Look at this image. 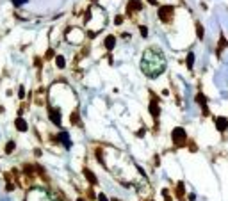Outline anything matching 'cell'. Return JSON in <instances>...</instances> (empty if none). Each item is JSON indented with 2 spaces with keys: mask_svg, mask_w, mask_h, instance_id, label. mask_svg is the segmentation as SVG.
<instances>
[{
  "mask_svg": "<svg viewBox=\"0 0 228 201\" xmlns=\"http://www.w3.org/2000/svg\"><path fill=\"white\" fill-rule=\"evenodd\" d=\"M141 70L150 79L159 77L166 70V57H164V54L157 46L146 48L144 54H143V59H141Z\"/></svg>",
  "mask_w": 228,
  "mask_h": 201,
  "instance_id": "1",
  "label": "cell"
},
{
  "mask_svg": "<svg viewBox=\"0 0 228 201\" xmlns=\"http://www.w3.org/2000/svg\"><path fill=\"white\" fill-rule=\"evenodd\" d=\"M173 13H175L173 5H162V7H159V18L164 23H169L173 20Z\"/></svg>",
  "mask_w": 228,
  "mask_h": 201,
  "instance_id": "2",
  "label": "cell"
},
{
  "mask_svg": "<svg viewBox=\"0 0 228 201\" xmlns=\"http://www.w3.org/2000/svg\"><path fill=\"white\" fill-rule=\"evenodd\" d=\"M171 137H173V142H175L176 146H184V144H185V141H187V135H185V130H184V128H180V126L173 130Z\"/></svg>",
  "mask_w": 228,
  "mask_h": 201,
  "instance_id": "3",
  "label": "cell"
},
{
  "mask_svg": "<svg viewBox=\"0 0 228 201\" xmlns=\"http://www.w3.org/2000/svg\"><path fill=\"white\" fill-rule=\"evenodd\" d=\"M143 9V2L141 0H130L127 4V13H135V11H141Z\"/></svg>",
  "mask_w": 228,
  "mask_h": 201,
  "instance_id": "4",
  "label": "cell"
},
{
  "mask_svg": "<svg viewBox=\"0 0 228 201\" xmlns=\"http://www.w3.org/2000/svg\"><path fill=\"white\" fill-rule=\"evenodd\" d=\"M196 101L201 105V110H203V116H209V107H207V98L201 94V93H198V96H196Z\"/></svg>",
  "mask_w": 228,
  "mask_h": 201,
  "instance_id": "5",
  "label": "cell"
},
{
  "mask_svg": "<svg viewBox=\"0 0 228 201\" xmlns=\"http://www.w3.org/2000/svg\"><path fill=\"white\" fill-rule=\"evenodd\" d=\"M50 119H52V123L54 125H57V126H61V112L59 110H55V109H50Z\"/></svg>",
  "mask_w": 228,
  "mask_h": 201,
  "instance_id": "6",
  "label": "cell"
},
{
  "mask_svg": "<svg viewBox=\"0 0 228 201\" xmlns=\"http://www.w3.org/2000/svg\"><path fill=\"white\" fill-rule=\"evenodd\" d=\"M216 126H217L219 132H225L228 128V119L226 118H217V119H216Z\"/></svg>",
  "mask_w": 228,
  "mask_h": 201,
  "instance_id": "7",
  "label": "cell"
},
{
  "mask_svg": "<svg viewBox=\"0 0 228 201\" xmlns=\"http://www.w3.org/2000/svg\"><path fill=\"white\" fill-rule=\"evenodd\" d=\"M150 112H152V116L157 119L159 118V114H160V109H159V105H157V100L153 98L152 103H150Z\"/></svg>",
  "mask_w": 228,
  "mask_h": 201,
  "instance_id": "8",
  "label": "cell"
},
{
  "mask_svg": "<svg viewBox=\"0 0 228 201\" xmlns=\"http://www.w3.org/2000/svg\"><path fill=\"white\" fill-rule=\"evenodd\" d=\"M84 176L87 178V181L91 183V185H96L98 183V180H96V176L91 173V169H84Z\"/></svg>",
  "mask_w": 228,
  "mask_h": 201,
  "instance_id": "9",
  "label": "cell"
},
{
  "mask_svg": "<svg viewBox=\"0 0 228 201\" xmlns=\"http://www.w3.org/2000/svg\"><path fill=\"white\" fill-rule=\"evenodd\" d=\"M103 45H105V48H107V50H112L114 45H116V38H114V36H107Z\"/></svg>",
  "mask_w": 228,
  "mask_h": 201,
  "instance_id": "10",
  "label": "cell"
},
{
  "mask_svg": "<svg viewBox=\"0 0 228 201\" xmlns=\"http://www.w3.org/2000/svg\"><path fill=\"white\" fill-rule=\"evenodd\" d=\"M14 125H16V128H18L20 132H25V130H27V123H25V121L21 119V118H18Z\"/></svg>",
  "mask_w": 228,
  "mask_h": 201,
  "instance_id": "11",
  "label": "cell"
},
{
  "mask_svg": "<svg viewBox=\"0 0 228 201\" xmlns=\"http://www.w3.org/2000/svg\"><path fill=\"white\" fill-rule=\"evenodd\" d=\"M61 141H62V144H64L66 148H71V142H70V137H68V134H66V132H62V134H61Z\"/></svg>",
  "mask_w": 228,
  "mask_h": 201,
  "instance_id": "12",
  "label": "cell"
},
{
  "mask_svg": "<svg viewBox=\"0 0 228 201\" xmlns=\"http://www.w3.org/2000/svg\"><path fill=\"white\" fill-rule=\"evenodd\" d=\"M192 66H194V54L191 52V54H187V68L192 70Z\"/></svg>",
  "mask_w": 228,
  "mask_h": 201,
  "instance_id": "13",
  "label": "cell"
},
{
  "mask_svg": "<svg viewBox=\"0 0 228 201\" xmlns=\"http://www.w3.org/2000/svg\"><path fill=\"white\" fill-rule=\"evenodd\" d=\"M55 64L59 66V68H64V66H66V60H64V57H62V55H57V57H55Z\"/></svg>",
  "mask_w": 228,
  "mask_h": 201,
  "instance_id": "14",
  "label": "cell"
},
{
  "mask_svg": "<svg viewBox=\"0 0 228 201\" xmlns=\"http://www.w3.org/2000/svg\"><path fill=\"white\" fill-rule=\"evenodd\" d=\"M196 34L200 39H203V25L201 23H196Z\"/></svg>",
  "mask_w": 228,
  "mask_h": 201,
  "instance_id": "15",
  "label": "cell"
},
{
  "mask_svg": "<svg viewBox=\"0 0 228 201\" xmlns=\"http://www.w3.org/2000/svg\"><path fill=\"white\" fill-rule=\"evenodd\" d=\"M13 150H14V141H9L5 144V153H11Z\"/></svg>",
  "mask_w": 228,
  "mask_h": 201,
  "instance_id": "16",
  "label": "cell"
},
{
  "mask_svg": "<svg viewBox=\"0 0 228 201\" xmlns=\"http://www.w3.org/2000/svg\"><path fill=\"white\" fill-rule=\"evenodd\" d=\"M176 196H184V183L176 185Z\"/></svg>",
  "mask_w": 228,
  "mask_h": 201,
  "instance_id": "17",
  "label": "cell"
},
{
  "mask_svg": "<svg viewBox=\"0 0 228 201\" xmlns=\"http://www.w3.org/2000/svg\"><path fill=\"white\" fill-rule=\"evenodd\" d=\"M70 121H71V123H78V112H71V116H70Z\"/></svg>",
  "mask_w": 228,
  "mask_h": 201,
  "instance_id": "18",
  "label": "cell"
},
{
  "mask_svg": "<svg viewBox=\"0 0 228 201\" xmlns=\"http://www.w3.org/2000/svg\"><path fill=\"white\" fill-rule=\"evenodd\" d=\"M225 46H226V39H225V38H221V39H219V46H217V50L221 52V50H223Z\"/></svg>",
  "mask_w": 228,
  "mask_h": 201,
  "instance_id": "19",
  "label": "cell"
},
{
  "mask_svg": "<svg viewBox=\"0 0 228 201\" xmlns=\"http://www.w3.org/2000/svg\"><path fill=\"white\" fill-rule=\"evenodd\" d=\"M139 32H141V36H144V38L148 36V29H146V27H139Z\"/></svg>",
  "mask_w": 228,
  "mask_h": 201,
  "instance_id": "20",
  "label": "cell"
},
{
  "mask_svg": "<svg viewBox=\"0 0 228 201\" xmlns=\"http://www.w3.org/2000/svg\"><path fill=\"white\" fill-rule=\"evenodd\" d=\"M45 57H46V59H52V57H54V50H48V52H46V55H45Z\"/></svg>",
  "mask_w": 228,
  "mask_h": 201,
  "instance_id": "21",
  "label": "cell"
},
{
  "mask_svg": "<svg viewBox=\"0 0 228 201\" xmlns=\"http://www.w3.org/2000/svg\"><path fill=\"white\" fill-rule=\"evenodd\" d=\"M18 94H20V98H23V96H25V89H23V85H21V87H20Z\"/></svg>",
  "mask_w": 228,
  "mask_h": 201,
  "instance_id": "22",
  "label": "cell"
},
{
  "mask_svg": "<svg viewBox=\"0 0 228 201\" xmlns=\"http://www.w3.org/2000/svg\"><path fill=\"white\" fill-rule=\"evenodd\" d=\"M14 2V5H20V4H23V2H27V0H13Z\"/></svg>",
  "mask_w": 228,
  "mask_h": 201,
  "instance_id": "23",
  "label": "cell"
},
{
  "mask_svg": "<svg viewBox=\"0 0 228 201\" xmlns=\"http://www.w3.org/2000/svg\"><path fill=\"white\" fill-rule=\"evenodd\" d=\"M114 21H116V23H118V25H119V23H121V21H123V18H121V16H116V20H114Z\"/></svg>",
  "mask_w": 228,
  "mask_h": 201,
  "instance_id": "24",
  "label": "cell"
},
{
  "mask_svg": "<svg viewBox=\"0 0 228 201\" xmlns=\"http://www.w3.org/2000/svg\"><path fill=\"white\" fill-rule=\"evenodd\" d=\"M98 201H107V198H105L103 194H100V196H98Z\"/></svg>",
  "mask_w": 228,
  "mask_h": 201,
  "instance_id": "25",
  "label": "cell"
},
{
  "mask_svg": "<svg viewBox=\"0 0 228 201\" xmlns=\"http://www.w3.org/2000/svg\"><path fill=\"white\" fill-rule=\"evenodd\" d=\"M148 2H150L152 5H155V4H157V0H148Z\"/></svg>",
  "mask_w": 228,
  "mask_h": 201,
  "instance_id": "26",
  "label": "cell"
},
{
  "mask_svg": "<svg viewBox=\"0 0 228 201\" xmlns=\"http://www.w3.org/2000/svg\"><path fill=\"white\" fill-rule=\"evenodd\" d=\"M78 201H84V199H82V198H80V199H78Z\"/></svg>",
  "mask_w": 228,
  "mask_h": 201,
  "instance_id": "27",
  "label": "cell"
}]
</instances>
